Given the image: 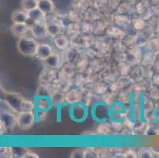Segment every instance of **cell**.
<instances>
[{"label": "cell", "instance_id": "obj_1", "mask_svg": "<svg viewBox=\"0 0 159 158\" xmlns=\"http://www.w3.org/2000/svg\"><path fill=\"white\" fill-rule=\"evenodd\" d=\"M37 41L31 37H20L18 42V49L21 54L26 56H36L37 47Z\"/></svg>", "mask_w": 159, "mask_h": 158}, {"label": "cell", "instance_id": "obj_2", "mask_svg": "<svg viewBox=\"0 0 159 158\" xmlns=\"http://www.w3.org/2000/svg\"><path fill=\"white\" fill-rule=\"evenodd\" d=\"M4 100L7 105H9L13 111L16 112H21L25 99L21 95L14 93H5Z\"/></svg>", "mask_w": 159, "mask_h": 158}, {"label": "cell", "instance_id": "obj_3", "mask_svg": "<svg viewBox=\"0 0 159 158\" xmlns=\"http://www.w3.org/2000/svg\"><path fill=\"white\" fill-rule=\"evenodd\" d=\"M36 122L35 113L32 111H24L18 112L17 124L21 128L29 129Z\"/></svg>", "mask_w": 159, "mask_h": 158}, {"label": "cell", "instance_id": "obj_4", "mask_svg": "<svg viewBox=\"0 0 159 158\" xmlns=\"http://www.w3.org/2000/svg\"><path fill=\"white\" fill-rule=\"evenodd\" d=\"M17 123V116L14 115L11 111L3 110L1 113V124L7 128L12 130Z\"/></svg>", "mask_w": 159, "mask_h": 158}, {"label": "cell", "instance_id": "obj_5", "mask_svg": "<svg viewBox=\"0 0 159 158\" xmlns=\"http://www.w3.org/2000/svg\"><path fill=\"white\" fill-rule=\"evenodd\" d=\"M31 29L33 35L37 38H44V37L47 36V33H48V26L44 21L33 24Z\"/></svg>", "mask_w": 159, "mask_h": 158}, {"label": "cell", "instance_id": "obj_6", "mask_svg": "<svg viewBox=\"0 0 159 158\" xmlns=\"http://www.w3.org/2000/svg\"><path fill=\"white\" fill-rule=\"evenodd\" d=\"M53 54L52 47L47 43H42L38 45L36 56L41 60H46Z\"/></svg>", "mask_w": 159, "mask_h": 158}, {"label": "cell", "instance_id": "obj_7", "mask_svg": "<svg viewBox=\"0 0 159 158\" xmlns=\"http://www.w3.org/2000/svg\"><path fill=\"white\" fill-rule=\"evenodd\" d=\"M13 23H27L29 21V12L24 10H17L11 15Z\"/></svg>", "mask_w": 159, "mask_h": 158}, {"label": "cell", "instance_id": "obj_8", "mask_svg": "<svg viewBox=\"0 0 159 158\" xmlns=\"http://www.w3.org/2000/svg\"><path fill=\"white\" fill-rule=\"evenodd\" d=\"M52 106L51 100L46 97H39L35 101V109L37 111H48Z\"/></svg>", "mask_w": 159, "mask_h": 158}, {"label": "cell", "instance_id": "obj_9", "mask_svg": "<svg viewBox=\"0 0 159 158\" xmlns=\"http://www.w3.org/2000/svg\"><path fill=\"white\" fill-rule=\"evenodd\" d=\"M72 118L75 119V120H80L81 119H85L86 117V110L85 106L82 105L81 104H76L73 105L72 108Z\"/></svg>", "mask_w": 159, "mask_h": 158}, {"label": "cell", "instance_id": "obj_10", "mask_svg": "<svg viewBox=\"0 0 159 158\" xmlns=\"http://www.w3.org/2000/svg\"><path fill=\"white\" fill-rule=\"evenodd\" d=\"M27 23H13L11 26V31L15 36L22 37L28 30Z\"/></svg>", "mask_w": 159, "mask_h": 158}, {"label": "cell", "instance_id": "obj_11", "mask_svg": "<svg viewBox=\"0 0 159 158\" xmlns=\"http://www.w3.org/2000/svg\"><path fill=\"white\" fill-rule=\"evenodd\" d=\"M44 14H51L54 10V5L51 0H38V7Z\"/></svg>", "mask_w": 159, "mask_h": 158}, {"label": "cell", "instance_id": "obj_12", "mask_svg": "<svg viewBox=\"0 0 159 158\" xmlns=\"http://www.w3.org/2000/svg\"><path fill=\"white\" fill-rule=\"evenodd\" d=\"M44 16L45 14L42 11H40L38 8H37L29 12V20H31L33 21V24L41 22V21H44Z\"/></svg>", "mask_w": 159, "mask_h": 158}, {"label": "cell", "instance_id": "obj_13", "mask_svg": "<svg viewBox=\"0 0 159 158\" xmlns=\"http://www.w3.org/2000/svg\"><path fill=\"white\" fill-rule=\"evenodd\" d=\"M21 7L22 10L30 12L38 7V1L37 0H21Z\"/></svg>", "mask_w": 159, "mask_h": 158}, {"label": "cell", "instance_id": "obj_14", "mask_svg": "<svg viewBox=\"0 0 159 158\" xmlns=\"http://www.w3.org/2000/svg\"><path fill=\"white\" fill-rule=\"evenodd\" d=\"M54 43L57 48L60 49V50H63V49L66 48L67 46H68L69 40L63 35H58L55 38Z\"/></svg>", "mask_w": 159, "mask_h": 158}, {"label": "cell", "instance_id": "obj_15", "mask_svg": "<svg viewBox=\"0 0 159 158\" xmlns=\"http://www.w3.org/2000/svg\"><path fill=\"white\" fill-rule=\"evenodd\" d=\"M45 61L46 64L50 67H57L58 64H59V59L56 55L52 54L49 58H48Z\"/></svg>", "mask_w": 159, "mask_h": 158}, {"label": "cell", "instance_id": "obj_16", "mask_svg": "<svg viewBox=\"0 0 159 158\" xmlns=\"http://www.w3.org/2000/svg\"><path fill=\"white\" fill-rule=\"evenodd\" d=\"M36 115V121H41V120H44L47 115V113L46 111H37V113H35Z\"/></svg>", "mask_w": 159, "mask_h": 158}, {"label": "cell", "instance_id": "obj_17", "mask_svg": "<svg viewBox=\"0 0 159 158\" xmlns=\"http://www.w3.org/2000/svg\"><path fill=\"white\" fill-rule=\"evenodd\" d=\"M24 157H38V156H37V153H32V152H27L25 154Z\"/></svg>", "mask_w": 159, "mask_h": 158}]
</instances>
